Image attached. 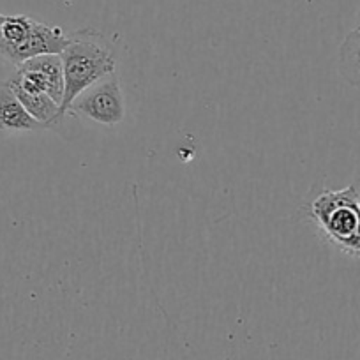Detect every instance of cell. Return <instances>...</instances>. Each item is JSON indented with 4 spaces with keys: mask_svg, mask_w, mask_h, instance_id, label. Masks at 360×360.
<instances>
[{
    "mask_svg": "<svg viewBox=\"0 0 360 360\" xmlns=\"http://www.w3.org/2000/svg\"><path fill=\"white\" fill-rule=\"evenodd\" d=\"M60 57L65 79L60 112L65 117L76 96L115 71L117 53L105 34L92 29H79L69 34V43L62 50Z\"/></svg>",
    "mask_w": 360,
    "mask_h": 360,
    "instance_id": "cell-1",
    "label": "cell"
},
{
    "mask_svg": "<svg viewBox=\"0 0 360 360\" xmlns=\"http://www.w3.org/2000/svg\"><path fill=\"white\" fill-rule=\"evenodd\" d=\"M311 219L330 244L352 256H360V203L355 188L321 191L309 203Z\"/></svg>",
    "mask_w": 360,
    "mask_h": 360,
    "instance_id": "cell-2",
    "label": "cell"
},
{
    "mask_svg": "<svg viewBox=\"0 0 360 360\" xmlns=\"http://www.w3.org/2000/svg\"><path fill=\"white\" fill-rule=\"evenodd\" d=\"M68 43L69 34L60 27L27 15L6 16L0 27V57L16 68L39 55H60Z\"/></svg>",
    "mask_w": 360,
    "mask_h": 360,
    "instance_id": "cell-3",
    "label": "cell"
},
{
    "mask_svg": "<svg viewBox=\"0 0 360 360\" xmlns=\"http://www.w3.org/2000/svg\"><path fill=\"white\" fill-rule=\"evenodd\" d=\"M68 115L85 117L92 122L105 124V126H115L122 122L126 117V103H124L119 72H110L83 90L82 94L76 96L69 106Z\"/></svg>",
    "mask_w": 360,
    "mask_h": 360,
    "instance_id": "cell-4",
    "label": "cell"
},
{
    "mask_svg": "<svg viewBox=\"0 0 360 360\" xmlns=\"http://www.w3.org/2000/svg\"><path fill=\"white\" fill-rule=\"evenodd\" d=\"M46 129L25 110L8 83L0 86V131L27 133V131Z\"/></svg>",
    "mask_w": 360,
    "mask_h": 360,
    "instance_id": "cell-5",
    "label": "cell"
},
{
    "mask_svg": "<svg viewBox=\"0 0 360 360\" xmlns=\"http://www.w3.org/2000/svg\"><path fill=\"white\" fill-rule=\"evenodd\" d=\"M11 89L16 94V98L22 101V105L25 106L27 112H29L37 122L43 124L46 129L55 127L62 119H64V115H62L60 112V105H58L51 96H48L46 92H25V90L22 89H16V86H11Z\"/></svg>",
    "mask_w": 360,
    "mask_h": 360,
    "instance_id": "cell-6",
    "label": "cell"
},
{
    "mask_svg": "<svg viewBox=\"0 0 360 360\" xmlns=\"http://www.w3.org/2000/svg\"><path fill=\"white\" fill-rule=\"evenodd\" d=\"M23 68L34 69L39 71L41 75L46 76L48 83H50V96L62 105L65 90V79H64V64H62L60 55H39L30 60L23 62ZM20 68V65H18Z\"/></svg>",
    "mask_w": 360,
    "mask_h": 360,
    "instance_id": "cell-7",
    "label": "cell"
},
{
    "mask_svg": "<svg viewBox=\"0 0 360 360\" xmlns=\"http://www.w3.org/2000/svg\"><path fill=\"white\" fill-rule=\"evenodd\" d=\"M339 75L348 85L360 89V30L346 34L339 48Z\"/></svg>",
    "mask_w": 360,
    "mask_h": 360,
    "instance_id": "cell-8",
    "label": "cell"
},
{
    "mask_svg": "<svg viewBox=\"0 0 360 360\" xmlns=\"http://www.w3.org/2000/svg\"><path fill=\"white\" fill-rule=\"evenodd\" d=\"M353 188H355V193H356V198H359V203H360V176L355 180V184H353Z\"/></svg>",
    "mask_w": 360,
    "mask_h": 360,
    "instance_id": "cell-9",
    "label": "cell"
},
{
    "mask_svg": "<svg viewBox=\"0 0 360 360\" xmlns=\"http://www.w3.org/2000/svg\"><path fill=\"white\" fill-rule=\"evenodd\" d=\"M4 20H6V16L0 15V27H2V23H4Z\"/></svg>",
    "mask_w": 360,
    "mask_h": 360,
    "instance_id": "cell-10",
    "label": "cell"
},
{
    "mask_svg": "<svg viewBox=\"0 0 360 360\" xmlns=\"http://www.w3.org/2000/svg\"><path fill=\"white\" fill-rule=\"evenodd\" d=\"M356 30H360V15H359V20H356V27H355Z\"/></svg>",
    "mask_w": 360,
    "mask_h": 360,
    "instance_id": "cell-11",
    "label": "cell"
}]
</instances>
